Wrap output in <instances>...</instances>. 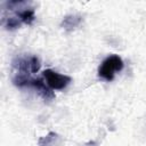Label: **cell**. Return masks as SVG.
Instances as JSON below:
<instances>
[{
  "mask_svg": "<svg viewBox=\"0 0 146 146\" xmlns=\"http://www.w3.org/2000/svg\"><path fill=\"white\" fill-rule=\"evenodd\" d=\"M43 78H44L48 87L52 90H63L71 82V78L68 75L60 74V73L55 72L52 70L43 71Z\"/></svg>",
  "mask_w": 146,
  "mask_h": 146,
  "instance_id": "obj_4",
  "label": "cell"
},
{
  "mask_svg": "<svg viewBox=\"0 0 146 146\" xmlns=\"http://www.w3.org/2000/svg\"><path fill=\"white\" fill-rule=\"evenodd\" d=\"M123 66L124 64L120 56L111 55L106 57L98 67V75L105 81H112L114 79L115 73L122 71Z\"/></svg>",
  "mask_w": 146,
  "mask_h": 146,
  "instance_id": "obj_3",
  "label": "cell"
},
{
  "mask_svg": "<svg viewBox=\"0 0 146 146\" xmlns=\"http://www.w3.org/2000/svg\"><path fill=\"white\" fill-rule=\"evenodd\" d=\"M81 22H82V17L81 16H78V15H68V16H66L63 19L62 27L65 29L66 31H72L75 27H78Z\"/></svg>",
  "mask_w": 146,
  "mask_h": 146,
  "instance_id": "obj_5",
  "label": "cell"
},
{
  "mask_svg": "<svg viewBox=\"0 0 146 146\" xmlns=\"http://www.w3.org/2000/svg\"><path fill=\"white\" fill-rule=\"evenodd\" d=\"M40 66V59L36 56H19L13 60L14 75L18 76H30V74L36 73Z\"/></svg>",
  "mask_w": 146,
  "mask_h": 146,
  "instance_id": "obj_2",
  "label": "cell"
},
{
  "mask_svg": "<svg viewBox=\"0 0 146 146\" xmlns=\"http://www.w3.org/2000/svg\"><path fill=\"white\" fill-rule=\"evenodd\" d=\"M13 82L17 87H30L38 91V94L44 99V100H51L55 95L52 92V89L48 87L46 82H43L41 79H32L31 76H13Z\"/></svg>",
  "mask_w": 146,
  "mask_h": 146,
  "instance_id": "obj_1",
  "label": "cell"
}]
</instances>
